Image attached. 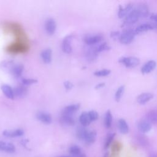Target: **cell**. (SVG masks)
<instances>
[{"label":"cell","instance_id":"6da1fadb","mask_svg":"<svg viewBox=\"0 0 157 157\" xmlns=\"http://www.w3.org/2000/svg\"><path fill=\"white\" fill-rule=\"evenodd\" d=\"M136 34L135 30L127 29L121 34L119 40L123 44H129L133 41Z\"/></svg>","mask_w":157,"mask_h":157},{"label":"cell","instance_id":"7a4b0ae2","mask_svg":"<svg viewBox=\"0 0 157 157\" xmlns=\"http://www.w3.org/2000/svg\"><path fill=\"white\" fill-rule=\"evenodd\" d=\"M119 62L126 67L132 68L139 65L140 60L135 56H124L120 58Z\"/></svg>","mask_w":157,"mask_h":157},{"label":"cell","instance_id":"3957f363","mask_svg":"<svg viewBox=\"0 0 157 157\" xmlns=\"http://www.w3.org/2000/svg\"><path fill=\"white\" fill-rule=\"evenodd\" d=\"M59 122L61 124L64 126H74L75 123L73 115L63 113L59 117Z\"/></svg>","mask_w":157,"mask_h":157},{"label":"cell","instance_id":"277c9868","mask_svg":"<svg viewBox=\"0 0 157 157\" xmlns=\"http://www.w3.org/2000/svg\"><path fill=\"white\" fill-rule=\"evenodd\" d=\"M140 18V15L139 12L136 10V9H133L126 17L124 19V23L126 25H132L136 23L139 18Z\"/></svg>","mask_w":157,"mask_h":157},{"label":"cell","instance_id":"5b68a950","mask_svg":"<svg viewBox=\"0 0 157 157\" xmlns=\"http://www.w3.org/2000/svg\"><path fill=\"white\" fill-rule=\"evenodd\" d=\"M73 38V35L69 34L66 36L62 42V50L66 53H70L72 52V48L71 42Z\"/></svg>","mask_w":157,"mask_h":157},{"label":"cell","instance_id":"8992f818","mask_svg":"<svg viewBox=\"0 0 157 157\" xmlns=\"http://www.w3.org/2000/svg\"><path fill=\"white\" fill-rule=\"evenodd\" d=\"M24 134V131L21 129H6L2 132V135L9 138H15L21 137Z\"/></svg>","mask_w":157,"mask_h":157},{"label":"cell","instance_id":"52a82bcc","mask_svg":"<svg viewBox=\"0 0 157 157\" xmlns=\"http://www.w3.org/2000/svg\"><path fill=\"white\" fill-rule=\"evenodd\" d=\"M36 118L40 122L45 124H49L52 121V118L50 114L43 111L38 112L36 114Z\"/></svg>","mask_w":157,"mask_h":157},{"label":"cell","instance_id":"ba28073f","mask_svg":"<svg viewBox=\"0 0 157 157\" xmlns=\"http://www.w3.org/2000/svg\"><path fill=\"white\" fill-rule=\"evenodd\" d=\"M56 28V24L54 19L50 18H48L45 23V29L46 32L49 35H53L55 31Z\"/></svg>","mask_w":157,"mask_h":157},{"label":"cell","instance_id":"9c48e42d","mask_svg":"<svg viewBox=\"0 0 157 157\" xmlns=\"http://www.w3.org/2000/svg\"><path fill=\"white\" fill-rule=\"evenodd\" d=\"M156 66V63L154 60H149L146 62L141 67V72L143 74H147L152 72Z\"/></svg>","mask_w":157,"mask_h":157},{"label":"cell","instance_id":"30bf717a","mask_svg":"<svg viewBox=\"0 0 157 157\" xmlns=\"http://www.w3.org/2000/svg\"><path fill=\"white\" fill-rule=\"evenodd\" d=\"M15 145L10 142L0 141V151L8 153H13L15 151Z\"/></svg>","mask_w":157,"mask_h":157},{"label":"cell","instance_id":"8fae6325","mask_svg":"<svg viewBox=\"0 0 157 157\" xmlns=\"http://www.w3.org/2000/svg\"><path fill=\"white\" fill-rule=\"evenodd\" d=\"M137 128L142 133L148 132L151 129V124L147 120H141L137 123Z\"/></svg>","mask_w":157,"mask_h":157},{"label":"cell","instance_id":"7c38bea8","mask_svg":"<svg viewBox=\"0 0 157 157\" xmlns=\"http://www.w3.org/2000/svg\"><path fill=\"white\" fill-rule=\"evenodd\" d=\"M102 36L100 34L88 36L85 38V42L88 45L91 46L99 43L102 40Z\"/></svg>","mask_w":157,"mask_h":157},{"label":"cell","instance_id":"4fadbf2b","mask_svg":"<svg viewBox=\"0 0 157 157\" xmlns=\"http://www.w3.org/2000/svg\"><path fill=\"white\" fill-rule=\"evenodd\" d=\"M153 98V94L148 92H145L140 94L137 98V102L140 105H144L152 99Z\"/></svg>","mask_w":157,"mask_h":157},{"label":"cell","instance_id":"5bb4252c","mask_svg":"<svg viewBox=\"0 0 157 157\" xmlns=\"http://www.w3.org/2000/svg\"><path fill=\"white\" fill-rule=\"evenodd\" d=\"M155 28H156L155 25L149 23H142V24L140 25L139 26H138L136 28L135 32L136 33V34H140L142 33H144V32H147V31L152 30V29H155Z\"/></svg>","mask_w":157,"mask_h":157},{"label":"cell","instance_id":"9a60e30c","mask_svg":"<svg viewBox=\"0 0 157 157\" xmlns=\"http://www.w3.org/2000/svg\"><path fill=\"white\" fill-rule=\"evenodd\" d=\"M117 126L119 131L123 134H126L128 133L129 128L128 126V124L126 121L123 118H120L118 120V123H117Z\"/></svg>","mask_w":157,"mask_h":157},{"label":"cell","instance_id":"2e32d148","mask_svg":"<svg viewBox=\"0 0 157 157\" xmlns=\"http://www.w3.org/2000/svg\"><path fill=\"white\" fill-rule=\"evenodd\" d=\"M133 10V5L131 4H128L124 7H120L118 13V16L120 18H125Z\"/></svg>","mask_w":157,"mask_h":157},{"label":"cell","instance_id":"e0dca14e","mask_svg":"<svg viewBox=\"0 0 157 157\" xmlns=\"http://www.w3.org/2000/svg\"><path fill=\"white\" fill-rule=\"evenodd\" d=\"M1 91L4 93V94L9 99H14V93H13V90L11 88V86L9 85L4 84L2 85L1 87Z\"/></svg>","mask_w":157,"mask_h":157},{"label":"cell","instance_id":"ac0fdd59","mask_svg":"<svg viewBox=\"0 0 157 157\" xmlns=\"http://www.w3.org/2000/svg\"><path fill=\"white\" fill-rule=\"evenodd\" d=\"M98 53L96 51V47H90L86 49L85 55L87 59H88L89 61H93L96 59L98 56Z\"/></svg>","mask_w":157,"mask_h":157},{"label":"cell","instance_id":"d6986e66","mask_svg":"<svg viewBox=\"0 0 157 157\" xmlns=\"http://www.w3.org/2000/svg\"><path fill=\"white\" fill-rule=\"evenodd\" d=\"M79 108H80V104H70L64 108L63 113L73 115L76 112H77Z\"/></svg>","mask_w":157,"mask_h":157},{"label":"cell","instance_id":"ffe728a7","mask_svg":"<svg viewBox=\"0 0 157 157\" xmlns=\"http://www.w3.org/2000/svg\"><path fill=\"white\" fill-rule=\"evenodd\" d=\"M79 121L82 124V126L83 127H86L89 126L90 123L92 122L88 114V112H82L80 114L79 117Z\"/></svg>","mask_w":157,"mask_h":157},{"label":"cell","instance_id":"44dd1931","mask_svg":"<svg viewBox=\"0 0 157 157\" xmlns=\"http://www.w3.org/2000/svg\"><path fill=\"white\" fill-rule=\"evenodd\" d=\"M146 118L151 124H157V110L153 109L149 110L146 114Z\"/></svg>","mask_w":157,"mask_h":157},{"label":"cell","instance_id":"7402d4cb","mask_svg":"<svg viewBox=\"0 0 157 157\" xmlns=\"http://www.w3.org/2000/svg\"><path fill=\"white\" fill-rule=\"evenodd\" d=\"M96 136H97L96 131L94 130H92V131L89 130L88 134L83 142L87 145H91L95 142Z\"/></svg>","mask_w":157,"mask_h":157},{"label":"cell","instance_id":"603a6c76","mask_svg":"<svg viewBox=\"0 0 157 157\" xmlns=\"http://www.w3.org/2000/svg\"><path fill=\"white\" fill-rule=\"evenodd\" d=\"M52 51L50 48H46L41 53V57L43 61L46 63H50L52 61Z\"/></svg>","mask_w":157,"mask_h":157},{"label":"cell","instance_id":"cb8c5ba5","mask_svg":"<svg viewBox=\"0 0 157 157\" xmlns=\"http://www.w3.org/2000/svg\"><path fill=\"white\" fill-rule=\"evenodd\" d=\"M14 95L18 98H23L26 96L28 93L27 89L23 86H18L15 87L13 89Z\"/></svg>","mask_w":157,"mask_h":157},{"label":"cell","instance_id":"d4e9b609","mask_svg":"<svg viewBox=\"0 0 157 157\" xmlns=\"http://www.w3.org/2000/svg\"><path fill=\"white\" fill-rule=\"evenodd\" d=\"M137 12H139V14L140 15V17H146L149 13V10L148 6L144 3H142L139 4L136 9Z\"/></svg>","mask_w":157,"mask_h":157},{"label":"cell","instance_id":"484cf974","mask_svg":"<svg viewBox=\"0 0 157 157\" xmlns=\"http://www.w3.org/2000/svg\"><path fill=\"white\" fill-rule=\"evenodd\" d=\"M69 153L72 156L77 157L82 153H83V151L79 146L77 145H73L69 148Z\"/></svg>","mask_w":157,"mask_h":157},{"label":"cell","instance_id":"4316f807","mask_svg":"<svg viewBox=\"0 0 157 157\" xmlns=\"http://www.w3.org/2000/svg\"><path fill=\"white\" fill-rule=\"evenodd\" d=\"M88 131H89V130L86 129L85 127H83V126L80 127L77 130V132H76L77 137L80 140L84 141L87 134H88Z\"/></svg>","mask_w":157,"mask_h":157},{"label":"cell","instance_id":"83f0119b","mask_svg":"<svg viewBox=\"0 0 157 157\" xmlns=\"http://www.w3.org/2000/svg\"><path fill=\"white\" fill-rule=\"evenodd\" d=\"M112 120H113V117H112V113L109 110H108L105 113L104 120V126L106 128H110L111 127Z\"/></svg>","mask_w":157,"mask_h":157},{"label":"cell","instance_id":"f1b7e54d","mask_svg":"<svg viewBox=\"0 0 157 157\" xmlns=\"http://www.w3.org/2000/svg\"><path fill=\"white\" fill-rule=\"evenodd\" d=\"M24 69V67L22 64H16L13 66L12 69V72L13 75L15 77H20Z\"/></svg>","mask_w":157,"mask_h":157},{"label":"cell","instance_id":"f546056e","mask_svg":"<svg viewBox=\"0 0 157 157\" xmlns=\"http://www.w3.org/2000/svg\"><path fill=\"white\" fill-rule=\"evenodd\" d=\"M115 136V133L114 132H112V133H109L105 140V142H104V148L107 149L109 147V146L111 145V144L112 143L114 138Z\"/></svg>","mask_w":157,"mask_h":157},{"label":"cell","instance_id":"4dcf8cb0","mask_svg":"<svg viewBox=\"0 0 157 157\" xmlns=\"http://www.w3.org/2000/svg\"><path fill=\"white\" fill-rule=\"evenodd\" d=\"M124 92V85H121L117 88V90L115 93V99L117 102H118L120 101V99H121V97L123 95Z\"/></svg>","mask_w":157,"mask_h":157},{"label":"cell","instance_id":"1f68e13d","mask_svg":"<svg viewBox=\"0 0 157 157\" xmlns=\"http://www.w3.org/2000/svg\"><path fill=\"white\" fill-rule=\"evenodd\" d=\"M136 140L138 142V144L142 147H145L148 145V140L143 135H138L136 137Z\"/></svg>","mask_w":157,"mask_h":157},{"label":"cell","instance_id":"d6a6232c","mask_svg":"<svg viewBox=\"0 0 157 157\" xmlns=\"http://www.w3.org/2000/svg\"><path fill=\"white\" fill-rule=\"evenodd\" d=\"M110 74V71L107 69L99 70L94 72V75L97 77H105L109 75Z\"/></svg>","mask_w":157,"mask_h":157},{"label":"cell","instance_id":"836d02e7","mask_svg":"<svg viewBox=\"0 0 157 157\" xmlns=\"http://www.w3.org/2000/svg\"><path fill=\"white\" fill-rule=\"evenodd\" d=\"M110 48V46L106 42H103V43L99 44V45H98L97 47H96V51L98 53L108 50Z\"/></svg>","mask_w":157,"mask_h":157},{"label":"cell","instance_id":"e575fe53","mask_svg":"<svg viewBox=\"0 0 157 157\" xmlns=\"http://www.w3.org/2000/svg\"><path fill=\"white\" fill-rule=\"evenodd\" d=\"M88 114L91 121H96V120H98V118L99 117L98 113L95 110H90V111L88 112Z\"/></svg>","mask_w":157,"mask_h":157},{"label":"cell","instance_id":"d590c367","mask_svg":"<svg viewBox=\"0 0 157 157\" xmlns=\"http://www.w3.org/2000/svg\"><path fill=\"white\" fill-rule=\"evenodd\" d=\"M21 82L25 85H30L37 82V80L34 78H23Z\"/></svg>","mask_w":157,"mask_h":157},{"label":"cell","instance_id":"8d00e7d4","mask_svg":"<svg viewBox=\"0 0 157 157\" xmlns=\"http://www.w3.org/2000/svg\"><path fill=\"white\" fill-rule=\"evenodd\" d=\"M121 34L118 31H113L110 34V36L113 39H119Z\"/></svg>","mask_w":157,"mask_h":157},{"label":"cell","instance_id":"74e56055","mask_svg":"<svg viewBox=\"0 0 157 157\" xmlns=\"http://www.w3.org/2000/svg\"><path fill=\"white\" fill-rule=\"evenodd\" d=\"M64 86L66 89L71 90L73 87V84L71 82H70L69 81H66L64 82Z\"/></svg>","mask_w":157,"mask_h":157},{"label":"cell","instance_id":"f35d334b","mask_svg":"<svg viewBox=\"0 0 157 157\" xmlns=\"http://www.w3.org/2000/svg\"><path fill=\"white\" fill-rule=\"evenodd\" d=\"M150 19L155 21L156 23H157V13H153L152 15H150Z\"/></svg>","mask_w":157,"mask_h":157},{"label":"cell","instance_id":"ab89813d","mask_svg":"<svg viewBox=\"0 0 157 157\" xmlns=\"http://www.w3.org/2000/svg\"><path fill=\"white\" fill-rule=\"evenodd\" d=\"M105 86V83H99L98 84H97L95 86V89L98 90V89H100L102 88V87H104Z\"/></svg>","mask_w":157,"mask_h":157},{"label":"cell","instance_id":"60d3db41","mask_svg":"<svg viewBox=\"0 0 157 157\" xmlns=\"http://www.w3.org/2000/svg\"><path fill=\"white\" fill-rule=\"evenodd\" d=\"M148 157H157V153L156 152H153L150 154Z\"/></svg>","mask_w":157,"mask_h":157},{"label":"cell","instance_id":"b9f144b4","mask_svg":"<svg viewBox=\"0 0 157 157\" xmlns=\"http://www.w3.org/2000/svg\"><path fill=\"white\" fill-rule=\"evenodd\" d=\"M27 142H28V140H26V139H24V140H21V143L22 145H23V146H25V145L26 144Z\"/></svg>","mask_w":157,"mask_h":157},{"label":"cell","instance_id":"7bdbcfd3","mask_svg":"<svg viewBox=\"0 0 157 157\" xmlns=\"http://www.w3.org/2000/svg\"><path fill=\"white\" fill-rule=\"evenodd\" d=\"M77 157H88L87 156H86V155L85 154V153H84L83 152V153H82L78 156H77Z\"/></svg>","mask_w":157,"mask_h":157},{"label":"cell","instance_id":"ee69618b","mask_svg":"<svg viewBox=\"0 0 157 157\" xmlns=\"http://www.w3.org/2000/svg\"><path fill=\"white\" fill-rule=\"evenodd\" d=\"M102 157H109V153H108V152H106V153L103 155Z\"/></svg>","mask_w":157,"mask_h":157},{"label":"cell","instance_id":"f6af8a7d","mask_svg":"<svg viewBox=\"0 0 157 157\" xmlns=\"http://www.w3.org/2000/svg\"><path fill=\"white\" fill-rule=\"evenodd\" d=\"M63 157H69V156H63Z\"/></svg>","mask_w":157,"mask_h":157}]
</instances>
